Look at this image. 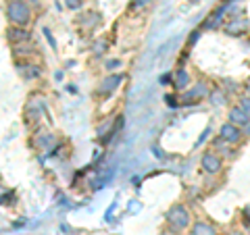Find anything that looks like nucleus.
I'll return each mask as SVG.
<instances>
[{
    "mask_svg": "<svg viewBox=\"0 0 250 235\" xmlns=\"http://www.w3.org/2000/svg\"><path fill=\"white\" fill-rule=\"evenodd\" d=\"M6 19L15 27H27L31 23V6L23 0H9L6 2Z\"/></svg>",
    "mask_w": 250,
    "mask_h": 235,
    "instance_id": "1",
    "label": "nucleus"
},
{
    "mask_svg": "<svg viewBox=\"0 0 250 235\" xmlns=\"http://www.w3.org/2000/svg\"><path fill=\"white\" fill-rule=\"evenodd\" d=\"M167 225L171 227L173 231H184L190 227L192 223V215H190V210H188L184 204H173L169 210H167Z\"/></svg>",
    "mask_w": 250,
    "mask_h": 235,
    "instance_id": "2",
    "label": "nucleus"
},
{
    "mask_svg": "<svg viewBox=\"0 0 250 235\" xmlns=\"http://www.w3.org/2000/svg\"><path fill=\"white\" fill-rule=\"evenodd\" d=\"M200 169L205 171L207 175H219L223 171V158L219 156L217 152L213 150H208L202 154V158H200Z\"/></svg>",
    "mask_w": 250,
    "mask_h": 235,
    "instance_id": "3",
    "label": "nucleus"
},
{
    "mask_svg": "<svg viewBox=\"0 0 250 235\" xmlns=\"http://www.w3.org/2000/svg\"><path fill=\"white\" fill-rule=\"evenodd\" d=\"M248 29H250V21H248L246 17H240V15L231 17V19L223 25L225 36H231V38H238V36H242V34H246Z\"/></svg>",
    "mask_w": 250,
    "mask_h": 235,
    "instance_id": "4",
    "label": "nucleus"
},
{
    "mask_svg": "<svg viewBox=\"0 0 250 235\" xmlns=\"http://www.w3.org/2000/svg\"><path fill=\"white\" fill-rule=\"evenodd\" d=\"M208 94H210V90H208V85L207 83H196V85H192V88H188L186 92H184V102L186 104H196V102H200L202 98H208Z\"/></svg>",
    "mask_w": 250,
    "mask_h": 235,
    "instance_id": "5",
    "label": "nucleus"
},
{
    "mask_svg": "<svg viewBox=\"0 0 250 235\" xmlns=\"http://www.w3.org/2000/svg\"><path fill=\"white\" fill-rule=\"evenodd\" d=\"M219 137L225 139V142L231 144V146H236V144L242 142V137H244V131H242L240 127H236L233 123L228 121V123L221 125V129H219Z\"/></svg>",
    "mask_w": 250,
    "mask_h": 235,
    "instance_id": "6",
    "label": "nucleus"
},
{
    "mask_svg": "<svg viewBox=\"0 0 250 235\" xmlns=\"http://www.w3.org/2000/svg\"><path fill=\"white\" fill-rule=\"evenodd\" d=\"M6 40H9L13 46H19V44H27L31 40V34L27 27H15L11 25L6 29Z\"/></svg>",
    "mask_w": 250,
    "mask_h": 235,
    "instance_id": "7",
    "label": "nucleus"
},
{
    "mask_svg": "<svg viewBox=\"0 0 250 235\" xmlns=\"http://www.w3.org/2000/svg\"><path fill=\"white\" fill-rule=\"evenodd\" d=\"M228 121H229V123H233L236 127L244 129L246 125L250 123V115H248V113H246L240 104H236V106H231V108H229V113H228Z\"/></svg>",
    "mask_w": 250,
    "mask_h": 235,
    "instance_id": "8",
    "label": "nucleus"
},
{
    "mask_svg": "<svg viewBox=\"0 0 250 235\" xmlns=\"http://www.w3.org/2000/svg\"><path fill=\"white\" fill-rule=\"evenodd\" d=\"M121 81H123V75H108L106 79H103V83H100L98 92L100 94H113L117 88H119Z\"/></svg>",
    "mask_w": 250,
    "mask_h": 235,
    "instance_id": "9",
    "label": "nucleus"
},
{
    "mask_svg": "<svg viewBox=\"0 0 250 235\" xmlns=\"http://www.w3.org/2000/svg\"><path fill=\"white\" fill-rule=\"evenodd\" d=\"M190 235H217V229L213 223H207V221H196L192 223V231Z\"/></svg>",
    "mask_w": 250,
    "mask_h": 235,
    "instance_id": "10",
    "label": "nucleus"
},
{
    "mask_svg": "<svg viewBox=\"0 0 250 235\" xmlns=\"http://www.w3.org/2000/svg\"><path fill=\"white\" fill-rule=\"evenodd\" d=\"M173 85H175V90H182V92H186L188 88H190V75H188L186 69H177L175 71Z\"/></svg>",
    "mask_w": 250,
    "mask_h": 235,
    "instance_id": "11",
    "label": "nucleus"
},
{
    "mask_svg": "<svg viewBox=\"0 0 250 235\" xmlns=\"http://www.w3.org/2000/svg\"><path fill=\"white\" fill-rule=\"evenodd\" d=\"M213 152H217L219 156H221V158H223V156H233L231 144H228V142H225V139H221L219 136H217V139L213 142Z\"/></svg>",
    "mask_w": 250,
    "mask_h": 235,
    "instance_id": "12",
    "label": "nucleus"
},
{
    "mask_svg": "<svg viewBox=\"0 0 250 235\" xmlns=\"http://www.w3.org/2000/svg\"><path fill=\"white\" fill-rule=\"evenodd\" d=\"M19 73L25 77V79H36V77H40L42 75V69L38 67V65H19Z\"/></svg>",
    "mask_w": 250,
    "mask_h": 235,
    "instance_id": "13",
    "label": "nucleus"
},
{
    "mask_svg": "<svg viewBox=\"0 0 250 235\" xmlns=\"http://www.w3.org/2000/svg\"><path fill=\"white\" fill-rule=\"evenodd\" d=\"M98 23H100V15L98 13H85L83 15V17L80 19V25H83L85 29H94V27H96L98 25Z\"/></svg>",
    "mask_w": 250,
    "mask_h": 235,
    "instance_id": "14",
    "label": "nucleus"
},
{
    "mask_svg": "<svg viewBox=\"0 0 250 235\" xmlns=\"http://www.w3.org/2000/svg\"><path fill=\"white\" fill-rule=\"evenodd\" d=\"M154 2V0H131V4H129V9L131 11H144V9H148Z\"/></svg>",
    "mask_w": 250,
    "mask_h": 235,
    "instance_id": "15",
    "label": "nucleus"
},
{
    "mask_svg": "<svg viewBox=\"0 0 250 235\" xmlns=\"http://www.w3.org/2000/svg\"><path fill=\"white\" fill-rule=\"evenodd\" d=\"M208 98L213 100V104H225V102H228V96H225V94H223L221 90L210 92V94H208Z\"/></svg>",
    "mask_w": 250,
    "mask_h": 235,
    "instance_id": "16",
    "label": "nucleus"
},
{
    "mask_svg": "<svg viewBox=\"0 0 250 235\" xmlns=\"http://www.w3.org/2000/svg\"><path fill=\"white\" fill-rule=\"evenodd\" d=\"M65 2L67 9H71V11H77V9H82V4H83V0H62Z\"/></svg>",
    "mask_w": 250,
    "mask_h": 235,
    "instance_id": "17",
    "label": "nucleus"
},
{
    "mask_svg": "<svg viewBox=\"0 0 250 235\" xmlns=\"http://www.w3.org/2000/svg\"><path fill=\"white\" fill-rule=\"evenodd\" d=\"M240 106L244 108V111L250 115V96H248V94H246V96H242V98H240Z\"/></svg>",
    "mask_w": 250,
    "mask_h": 235,
    "instance_id": "18",
    "label": "nucleus"
},
{
    "mask_svg": "<svg viewBox=\"0 0 250 235\" xmlns=\"http://www.w3.org/2000/svg\"><path fill=\"white\" fill-rule=\"evenodd\" d=\"M106 46H108L106 42H98L96 46H94V54H96V57H100V54L104 52V48H106Z\"/></svg>",
    "mask_w": 250,
    "mask_h": 235,
    "instance_id": "19",
    "label": "nucleus"
},
{
    "mask_svg": "<svg viewBox=\"0 0 250 235\" xmlns=\"http://www.w3.org/2000/svg\"><path fill=\"white\" fill-rule=\"evenodd\" d=\"M167 104H169V106H177V98H173V96H167Z\"/></svg>",
    "mask_w": 250,
    "mask_h": 235,
    "instance_id": "20",
    "label": "nucleus"
},
{
    "mask_svg": "<svg viewBox=\"0 0 250 235\" xmlns=\"http://www.w3.org/2000/svg\"><path fill=\"white\" fill-rule=\"evenodd\" d=\"M242 131H244V136H250V123L246 125V127L244 129H242Z\"/></svg>",
    "mask_w": 250,
    "mask_h": 235,
    "instance_id": "21",
    "label": "nucleus"
},
{
    "mask_svg": "<svg viewBox=\"0 0 250 235\" xmlns=\"http://www.w3.org/2000/svg\"><path fill=\"white\" fill-rule=\"evenodd\" d=\"M246 94H248V96H250V81L246 83Z\"/></svg>",
    "mask_w": 250,
    "mask_h": 235,
    "instance_id": "22",
    "label": "nucleus"
}]
</instances>
